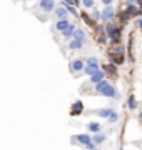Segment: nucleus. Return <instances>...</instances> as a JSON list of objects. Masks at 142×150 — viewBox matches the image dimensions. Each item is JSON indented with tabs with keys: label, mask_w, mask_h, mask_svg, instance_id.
<instances>
[{
	"label": "nucleus",
	"mask_w": 142,
	"mask_h": 150,
	"mask_svg": "<svg viewBox=\"0 0 142 150\" xmlns=\"http://www.w3.org/2000/svg\"><path fill=\"white\" fill-rule=\"evenodd\" d=\"M100 70V64H99V60L95 57H89L87 62H85V69H84V74H87L89 77H92L95 72Z\"/></svg>",
	"instance_id": "nucleus-3"
},
{
	"label": "nucleus",
	"mask_w": 142,
	"mask_h": 150,
	"mask_svg": "<svg viewBox=\"0 0 142 150\" xmlns=\"http://www.w3.org/2000/svg\"><path fill=\"white\" fill-rule=\"evenodd\" d=\"M84 110H85V107H84V103L80 102V100H77V102L72 103L70 107V115L72 117H79V115H82Z\"/></svg>",
	"instance_id": "nucleus-6"
},
{
	"label": "nucleus",
	"mask_w": 142,
	"mask_h": 150,
	"mask_svg": "<svg viewBox=\"0 0 142 150\" xmlns=\"http://www.w3.org/2000/svg\"><path fill=\"white\" fill-rule=\"evenodd\" d=\"M105 140H107V135L104 134V132H97V134H94L92 135V142L95 144V147L100 144H104Z\"/></svg>",
	"instance_id": "nucleus-12"
},
{
	"label": "nucleus",
	"mask_w": 142,
	"mask_h": 150,
	"mask_svg": "<svg viewBox=\"0 0 142 150\" xmlns=\"http://www.w3.org/2000/svg\"><path fill=\"white\" fill-rule=\"evenodd\" d=\"M77 5H82V0H74V7Z\"/></svg>",
	"instance_id": "nucleus-33"
},
{
	"label": "nucleus",
	"mask_w": 142,
	"mask_h": 150,
	"mask_svg": "<svg viewBox=\"0 0 142 150\" xmlns=\"http://www.w3.org/2000/svg\"><path fill=\"white\" fill-rule=\"evenodd\" d=\"M55 18L57 20H67V17H69V12H67V8L64 5H59V7H55Z\"/></svg>",
	"instance_id": "nucleus-9"
},
{
	"label": "nucleus",
	"mask_w": 142,
	"mask_h": 150,
	"mask_svg": "<svg viewBox=\"0 0 142 150\" xmlns=\"http://www.w3.org/2000/svg\"><path fill=\"white\" fill-rule=\"evenodd\" d=\"M80 17H82V18H84V22H85V23H89V25H92V23H94L92 17L89 15V13H80Z\"/></svg>",
	"instance_id": "nucleus-27"
},
{
	"label": "nucleus",
	"mask_w": 142,
	"mask_h": 150,
	"mask_svg": "<svg viewBox=\"0 0 142 150\" xmlns=\"http://www.w3.org/2000/svg\"><path fill=\"white\" fill-rule=\"evenodd\" d=\"M94 92L99 93L102 97H107V98H119V92L115 90V87L107 80H102L94 85Z\"/></svg>",
	"instance_id": "nucleus-1"
},
{
	"label": "nucleus",
	"mask_w": 142,
	"mask_h": 150,
	"mask_svg": "<svg viewBox=\"0 0 142 150\" xmlns=\"http://www.w3.org/2000/svg\"><path fill=\"white\" fill-rule=\"evenodd\" d=\"M75 25H74V23H70V25H69V28H67L65 32L62 33V37H65V38H69V40H70L72 37H74V32H75Z\"/></svg>",
	"instance_id": "nucleus-20"
},
{
	"label": "nucleus",
	"mask_w": 142,
	"mask_h": 150,
	"mask_svg": "<svg viewBox=\"0 0 142 150\" xmlns=\"http://www.w3.org/2000/svg\"><path fill=\"white\" fill-rule=\"evenodd\" d=\"M90 17H92L94 22H100V12H99L97 8H94V12H92V15Z\"/></svg>",
	"instance_id": "nucleus-28"
},
{
	"label": "nucleus",
	"mask_w": 142,
	"mask_h": 150,
	"mask_svg": "<svg viewBox=\"0 0 142 150\" xmlns=\"http://www.w3.org/2000/svg\"><path fill=\"white\" fill-rule=\"evenodd\" d=\"M85 40H80V38H70V42H69V48L70 50H80V48H84V45H85Z\"/></svg>",
	"instance_id": "nucleus-10"
},
{
	"label": "nucleus",
	"mask_w": 142,
	"mask_h": 150,
	"mask_svg": "<svg viewBox=\"0 0 142 150\" xmlns=\"http://www.w3.org/2000/svg\"><path fill=\"white\" fill-rule=\"evenodd\" d=\"M127 107H129V110H136L137 108V98L134 95H131L127 98Z\"/></svg>",
	"instance_id": "nucleus-22"
},
{
	"label": "nucleus",
	"mask_w": 142,
	"mask_h": 150,
	"mask_svg": "<svg viewBox=\"0 0 142 150\" xmlns=\"http://www.w3.org/2000/svg\"><path fill=\"white\" fill-rule=\"evenodd\" d=\"M107 42H109L107 33L105 32H97V43H100V45H107Z\"/></svg>",
	"instance_id": "nucleus-19"
},
{
	"label": "nucleus",
	"mask_w": 142,
	"mask_h": 150,
	"mask_svg": "<svg viewBox=\"0 0 142 150\" xmlns=\"http://www.w3.org/2000/svg\"><path fill=\"white\" fill-rule=\"evenodd\" d=\"M105 33L109 37V42L117 45L120 42V37H122V27H120L119 23H115V22H109L105 25Z\"/></svg>",
	"instance_id": "nucleus-2"
},
{
	"label": "nucleus",
	"mask_w": 142,
	"mask_h": 150,
	"mask_svg": "<svg viewBox=\"0 0 142 150\" xmlns=\"http://www.w3.org/2000/svg\"><path fill=\"white\" fill-rule=\"evenodd\" d=\"M62 5L67 7V5H74V0H62Z\"/></svg>",
	"instance_id": "nucleus-29"
},
{
	"label": "nucleus",
	"mask_w": 142,
	"mask_h": 150,
	"mask_svg": "<svg viewBox=\"0 0 142 150\" xmlns=\"http://www.w3.org/2000/svg\"><path fill=\"white\" fill-rule=\"evenodd\" d=\"M74 38H80V40H85V42H87L85 30H82V28H75V32H74Z\"/></svg>",
	"instance_id": "nucleus-21"
},
{
	"label": "nucleus",
	"mask_w": 142,
	"mask_h": 150,
	"mask_svg": "<svg viewBox=\"0 0 142 150\" xmlns=\"http://www.w3.org/2000/svg\"><path fill=\"white\" fill-rule=\"evenodd\" d=\"M92 150H99V149H97V147H95V149H92Z\"/></svg>",
	"instance_id": "nucleus-35"
},
{
	"label": "nucleus",
	"mask_w": 142,
	"mask_h": 150,
	"mask_svg": "<svg viewBox=\"0 0 142 150\" xmlns=\"http://www.w3.org/2000/svg\"><path fill=\"white\" fill-rule=\"evenodd\" d=\"M70 72L74 75H79V74H82L84 69H85V62H84L82 59H75V60H72L70 62Z\"/></svg>",
	"instance_id": "nucleus-4"
},
{
	"label": "nucleus",
	"mask_w": 142,
	"mask_h": 150,
	"mask_svg": "<svg viewBox=\"0 0 142 150\" xmlns=\"http://www.w3.org/2000/svg\"><path fill=\"white\" fill-rule=\"evenodd\" d=\"M65 8H67V12H69V13H72V15H75V17H80V13H79V10H77V7H74V5H67Z\"/></svg>",
	"instance_id": "nucleus-24"
},
{
	"label": "nucleus",
	"mask_w": 142,
	"mask_h": 150,
	"mask_svg": "<svg viewBox=\"0 0 142 150\" xmlns=\"http://www.w3.org/2000/svg\"><path fill=\"white\" fill-rule=\"evenodd\" d=\"M114 17H115V10L112 8V5L109 7H105L104 10L100 12V20L105 22V23H109V22L114 20Z\"/></svg>",
	"instance_id": "nucleus-5"
},
{
	"label": "nucleus",
	"mask_w": 142,
	"mask_h": 150,
	"mask_svg": "<svg viewBox=\"0 0 142 150\" xmlns=\"http://www.w3.org/2000/svg\"><path fill=\"white\" fill-rule=\"evenodd\" d=\"M136 23H137V27H139V28L142 30V17H139V18H137V22H136Z\"/></svg>",
	"instance_id": "nucleus-30"
},
{
	"label": "nucleus",
	"mask_w": 142,
	"mask_h": 150,
	"mask_svg": "<svg viewBox=\"0 0 142 150\" xmlns=\"http://www.w3.org/2000/svg\"><path fill=\"white\" fill-rule=\"evenodd\" d=\"M82 5L85 7V8H94V7H95V2H94V0H82Z\"/></svg>",
	"instance_id": "nucleus-26"
},
{
	"label": "nucleus",
	"mask_w": 142,
	"mask_h": 150,
	"mask_svg": "<svg viewBox=\"0 0 142 150\" xmlns=\"http://www.w3.org/2000/svg\"><path fill=\"white\" fill-rule=\"evenodd\" d=\"M124 52H126V48H124V45H114V50H112V54L115 55H124Z\"/></svg>",
	"instance_id": "nucleus-23"
},
{
	"label": "nucleus",
	"mask_w": 142,
	"mask_h": 150,
	"mask_svg": "<svg viewBox=\"0 0 142 150\" xmlns=\"http://www.w3.org/2000/svg\"><path fill=\"white\" fill-rule=\"evenodd\" d=\"M112 112H114V108H100V110H95L94 113L99 115V117H102V118H109Z\"/></svg>",
	"instance_id": "nucleus-15"
},
{
	"label": "nucleus",
	"mask_w": 142,
	"mask_h": 150,
	"mask_svg": "<svg viewBox=\"0 0 142 150\" xmlns=\"http://www.w3.org/2000/svg\"><path fill=\"white\" fill-rule=\"evenodd\" d=\"M127 5H137V0H127Z\"/></svg>",
	"instance_id": "nucleus-32"
},
{
	"label": "nucleus",
	"mask_w": 142,
	"mask_h": 150,
	"mask_svg": "<svg viewBox=\"0 0 142 150\" xmlns=\"http://www.w3.org/2000/svg\"><path fill=\"white\" fill-rule=\"evenodd\" d=\"M102 80H105V72L104 70H99V72H95V74L90 77V83H99V82H102Z\"/></svg>",
	"instance_id": "nucleus-13"
},
{
	"label": "nucleus",
	"mask_w": 142,
	"mask_h": 150,
	"mask_svg": "<svg viewBox=\"0 0 142 150\" xmlns=\"http://www.w3.org/2000/svg\"><path fill=\"white\" fill-rule=\"evenodd\" d=\"M38 7H40V8H42V10L45 12V13H49V12H54L57 5H55L54 0H40Z\"/></svg>",
	"instance_id": "nucleus-8"
},
{
	"label": "nucleus",
	"mask_w": 142,
	"mask_h": 150,
	"mask_svg": "<svg viewBox=\"0 0 142 150\" xmlns=\"http://www.w3.org/2000/svg\"><path fill=\"white\" fill-rule=\"evenodd\" d=\"M102 70L105 72V75H110V77H115V75H117V67H115L114 64L105 65V67H104Z\"/></svg>",
	"instance_id": "nucleus-16"
},
{
	"label": "nucleus",
	"mask_w": 142,
	"mask_h": 150,
	"mask_svg": "<svg viewBox=\"0 0 142 150\" xmlns=\"http://www.w3.org/2000/svg\"><path fill=\"white\" fill-rule=\"evenodd\" d=\"M87 130L90 132V134L102 132V123H99V122H89V123H87Z\"/></svg>",
	"instance_id": "nucleus-14"
},
{
	"label": "nucleus",
	"mask_w": 142,
	"mask_h": 150,
	"mask_svg": "<svg viewBox=\"0 0 142 150\" xmlns=\"http://www.w3.org/2000/svg\"><path fill=\"white\" fill-rule=\"evenodd\" d=\"M126 10L129 12L132 17H141V8H139L137 5H127Z\"/></svg>",
	"instance_id": "nucleus-17"
},
{
	"label": "nucleus",
	"mask_w": 142,
	"mask_h": 150,
	"mask_svg": "<svg viewBox=\"0 0 142 150\" xmlns=\"http://www.w3.org/2000/svg\"><path fill=\"white\" fill-rule=\"evenodd\" d=\"M107 120H109V123H115L117 120H119V113H117V112L114 110V112L110 113V117L107 118Z\"/></svg>",
	"instance_id": "nucleus-25"
},
{
	"label": "nucleus",
	"mask_w": 142,
	"mask_h": 150,
	"mask_svg": "<svg viewBox=\"0 0 142 150\" xmlns=\"http://www.w3.org/2000/svg\"><path fill=\"white\" fill-rule=\"evenodd\" d=\"M137 118H139V120H141V122H142V110H141V112H139V115H137Z\"/></svg>",
	"instance_id": "nucleus-34"
},
{
	"label": "nucleus",
	"mask_w": 142,
	"mask_h": 150,
	"mask_svg": "<svg viewBox=\"0 0 142 150\" xmlns=\"http://www.w3.org/2000/svg\"><path fill=\"white\" fill-rule=\"evenodd\" d=\"M117 18H119L120 23H126V22H129V20L132 18V15H131L127 10H124V12H120L119 15H117Z\"/></svg>",
	"instance_id": "nucleus-18"
},
{
	"label": "nucleus",
	"mask_w": 142,
	"mask_h": 150,
	"mask_svg": "<svg viewBox=\"0 0 142 150\" xmlns=\"http://www.w3.org/2000/svg\"><path fill=\"white\" fill-rule=\"evenodd\" d=\"M137 2H139V0H137Z\"/></svg>",
	"instance_id": "nucleus-36"
},
{
	"label": "nucleus",
	"mask_w": 142,
	"mask_h": 150,
	"mask_svg": "<svg viewBox=\"0 0 142 150\" xmlns=\"http://www.w3.org/2000/svg\"><path fill=\"white\" fill-rule=\"evenodd\" d=\"M112 2H114V0H102V4H104L105 7H109V5H112Z\"/></svg>",
	"instance_id": "nucleus-31"
},
{
	"label": "nucleus",
	"mask_w": 142,
	"mask_h": 150,
	"mask_svg": "<svg viewBox=\"0 0 142 150\" xmlns=\"http://www.w3.org/2000/svg\"><path fill=\"white\" fill-rule=\"evenodd\" d=\"M72 142H75V144L85 147L87 144H90V142H92V137H90L89 134H79V135H75V137L72 139Z\"/></svg>",
	"instance_id": "nucleus-7"
},
{
	"label": "nucleus",
	"mask_w": 142,
	"mask_h": 150,
	"mask_svg": "<svg viewBox=\"0 0 142 150\" xmlns=\"http://www.w3.org/2000/svg\"><path fill=\"white\" fill-rule=\"evenodd\" d=\"M69 25H70V22L69 20H57L55 22V30H57V32H60V33H64L67 30V28H69Z\"/></svg>",
	"instance_id": "nucleus-11"
}]
</instances>
